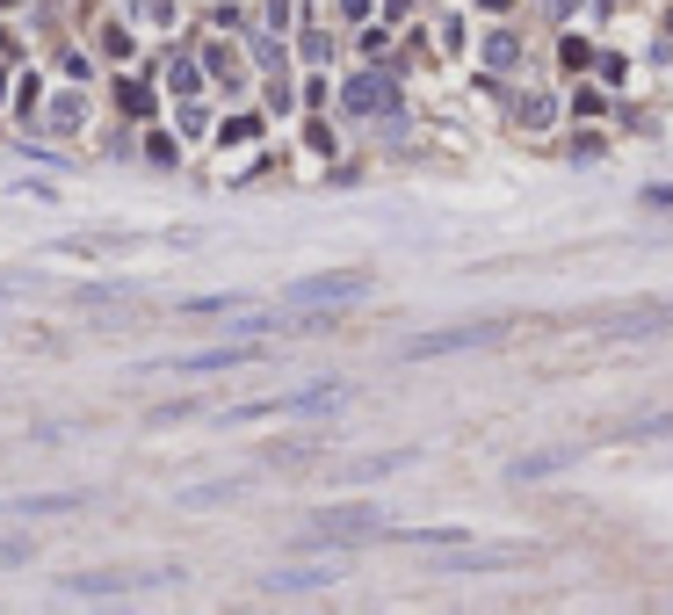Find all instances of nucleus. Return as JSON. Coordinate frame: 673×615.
<instances>
[{"instance_id": "f257e3e1", "label": "nucleus", "mask_w": 673, "mask_h": 615, "mask_svg": "<svg viewBox=\"0 0 673 615\" xmlns=\"http://www.w3.org/2000/svg\"><path fill=\"white\" fill-rule=\"evenodd\" d=\"M370 536H391L377 507H326V514H312V536L304 543L326 550V543H370Z\"/></svg>"}, {"instance_id": "f03ea898", "label": "nucleus", "mask_w": 673, "mask_h": 615, "mask_svg": "<svg viewBox=\"0 0 673 615\" xmlns=\"http://www.w3.org/2000/svg\"><path fill=\"white\" fill-rule=\"evenodd\" d=\"M362 283H370L362 268H341V275H304V283H290V290H283V304H319V312H341V304H355V297H362Z\"/></svg>"}, {"instance_id": "7ed1b4c3", "label": "nucleus", "mask_w": 673, "mask_h": 615, "mask_svg": "<svg viewBox=\"0 0 673 615\" xmlns=\"http://www.w3.org/2000/svg\"><path fill=\"white\" fill-rule=\"evenodd\" d=\"M500 333H507V319H464V326H435V333H420L406 355H413V362H420V355H464V348L500 341Z\"/></svg>"}, {"instance_id": "20e7f679", "label": "nucleus", "mask_w": 673, "mask_h": 615, "mask_svg": "<svg viewBox=\"0 0 673 615\" xmlns=\"http://www.w3.org/2000/svg\"><path fill=\"white\" fill-rule=\"evenodd\" d=\"M514 565H536L529 543H485V550H449L442 572H514Z\"/></svg>"}, {"instance_id": "39448f33", "label": "nucleus", "mask_w": 673, "mask_h": 615, "mask_svg": "<svg viewBox=\"0 0 673 615\" xmlns=\"http://www.w3.org/2000/svg\"><path fill=\"white\" fill-rule=\"evenodd\" d=\"M167 579H174V572H73V579H58V587L109 601V594H131V587H167Z\"/></svg>"}, {"instance_id": "423d86ee", "label": "nucleus", "mask_w": 673, "mask_h": 615, "mask_svg": "<svg viewBox=\"0 0 673 615\" xmlns=\"http://www.w3.org/2000/svg\"><path fill=\"white\" fill-rule=\"evenodd\" d=\"M601 341H652V333H673V304H645V312H616L594 326Z\"/></svg>"}, {"instance_id": "0eeeda50", "label": "nucleus", "mask_w": 673, "mask_h": 615, "mask_svg": "<svg viewBox=\"0 0 673 615\" xmlns=\"http://www.w3.org/2000/svg\"><path fill=\"white\" fill-rule=\"evenodd\" d=\"M261 348H210V355H174V362H145L138 377H152V369H160V377H210V369H239V362H254Z\"/></svg>"}, {"instance_id": "6e6552de", "label": "nucleus", "mask_w": 673, "mask_h": 615, "mask_svg": "<svg viewBox=\"0 0 673 615\" xmlns=\"http://www.w3.org/2000/svg\"><path fill=\"white\" fill-rule=\"evenodd\" d=\"M341 579V558H326V565H297V572H268L261 579V594H319Z\"/></svg>"}, {"instance_id": "1a4fd4ad", "label": "nucleus", "mask_w": 673, "mask_h": 615, "mask_svg": "<svg viewBox=\"0 0 673 615\" xmlns=\"http://www.w3.org/2000/svg\"><path fill=\"white\" fill-rule=\"evenodd\" d=\"M341 102H348L355 116H377V109H399V87H391L384 73H355V80L341 87Z\"/></svg>"}, {"instance_id": "9d476101", "label": "nucleus", "mask_w": 673, "mask_h": 615, "mask_svg": "<svg viewBox=\"0 0 673 615\" xmlns=\"http://www.w3.org/2000/svg\"><path fill=\"white\" fill-rule=\"evenodd\" d=\"M73 507H87V492H15V500H8V514H22V521H37V514H73Z\"/></svg>"}, {"instance_id": "9b49d317", "label": "nucleus", "mask_w": 673, "mask_h": 615, "mask_svg": "<svg viewBox=\"0 0 673 615\" xmlns=\"http://www.w3.org/2000/svg\"><path fill=\"white\" fill-rule=\"evenodd\" d=\"M666 435H673V413H645V420L608 427V442H666Z\"/></svg>"}, {"instance_id": "f8f14e48", "label": "nucleus", "mask_w": 673, "mask_h": 615, "mask_svg": "<svg viewBox=\"0 0 673 615\" xmlns=\"http://www.w3.org/2000/svg\"><path fill=\"white\" fill-rule=\"evenodd\" d=\"M247 492V478H225V485H189L181 492V507H225V500H239Z\"/></svg>"}, {"instance_id": "ddd939ff", "label": "nucleus", "mask_w": 673, "mask_h": 615, "mask_svg": "<svg viewBox=\"0 0 673 615\" xmlns=\"http://www.w3.org/2000/svg\"><path fill=\"white\" fill-rule=\"evenodd\" d=\"M565 464H572V449H543V456H522L514 478H543V471H565Z\"/></svg>"}, {"instance_id": "4468645a", "label": "nucleus", "mask_w": 673, "mask_h": 615, "mask_svg": "<svg viewBox=\"0 0 673 615\" xmlns=\"http://www.w3.org/2000/svg\"><path fill=\"white\" fill-rule=\"evenodd\" d=\"M196 80H203L196 58H174V66H167V87H174V95H196Z\"/></svg>"}, {"instance_id": "2eb2a0df", "label": "nucleus", "mask_w": 673, "mask_h": 615, "mask_svg": "<svg viewBox=\"0 0 673 615\" xmlns=\"http://www.w3.org/2000/svg\"><path fill=\"white\" fill-rule=\"evenodd\" d=\"M485 58H493V66H514V37H485Z\"/></svg>"}, {"instance_id": "dca6fc26", "label": "nucleus", "mask_w": 673, "mask_h": 615, "mask_svg": "<svg viewBox=\"0 0 673 615\" xmlns=\"http://www.w3.org/2000/svg\"><path fill=\"white\" fill-rule=\"evenodd\" d=\"M29 558V543H0V565H22Z\"/></svg>"}, {"instance_id": "f3484780", "label": "nucleus", "mask_w": 673, "mask_h": 615, "mask_svg": "<svg viewBox=\"0 0 673 615\" xmlns=\"http://www.w3.org/2000/svg\"><path fill=\"white\" fill-rule=\"evenodd\" d=\"M550 8H558V15H572V8H579V0H550Z\"/></svg>"}]
</instances>
